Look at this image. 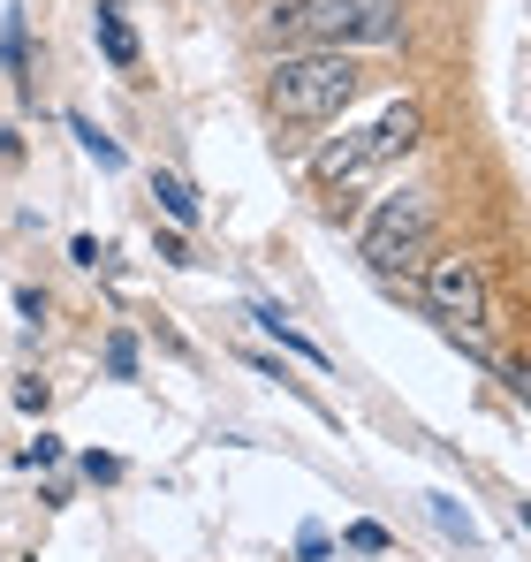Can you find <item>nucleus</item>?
Returning <instances> with one entry per match:
<instances>
[{
    "instance_id": "11",
    "label": "nucleus",
    "mask_w": 531,
    "mask_h": 562,
    "mask_svg": "<svg viewBox=\"0 0 531 562\" xmlns=\"http://www.w3.org/2000/svg\"><path fill=\"white\" fill-rule=\"evenodd\" d=\"M106 373H114V380L137 373V342H129V335H106Z\"/></svg>"
},
{
    "instance_id": "16",
    "label": "nucleus",
    "mask_w": 531,
    "mask_h": 562,
    "mask_svg": "<svg viewBox=\"0 0 531 562\" xmlns=\"http://www.w3.org/2000/svg\"><path fill=\"white\" fill-rule=\"evenodd\" d=\"M54 457H61V441H54V434H38V441L23 449V464H54Z\"/></svg>"
},
{
    "instance_id": "5",
    "label": "nucleus",
    "mask_w": 531,
    "mask_h": 562,
    "mask_svg": "<svg viewBox=\"0 0 531 562\" xmlns=\"http://www.w3.org/2000/svg\"><path fill=\"white\" fill-rule=\"evenodd\" d=\"M426 304L448 335H478L486 327V274L471 251H433L426 259Z\"/></svg>"
},
{
    "instance_id": "14",
    "label": "nucleus",
    "mask_w": 531,
    "mask_h": 562,
    "mask_svg": "<svg viewBox=\"0 0 531 562\" xmlns=\"http://www.w3.org/2000/svg\"><path fill=\"white\" fill-rule=\"evenodd\" d=\"M433 509H441V525H448V532H463V540H471V517H463V509H455L448 494H433Z\"/></svg>"
},
{
    "instance_id": "15",
    "label": "nucleus",
    "mask_w": 531,
    "mask_h": 562,
    "mask_svg": "<svg viewBox=\"0 0 531 562\" xmlns=\"http://www.w3.org/2000/svg\"><path fill=\"white\" fill-rule=\"evenodd\" d=\"M15 312H23V319L38 327V319H46V296H38V289H15Z\"/></svg>"
},
{
    "instance_id": "6",
    "label": "nucleus",
    "mask_w": 531,
    "mask_h": 562,
    "mask_svg": "<svg viewBox=\"0 0 531 562\" xmlns=\"http://www.w3.org/2000/svg\"><path fill=\"white\" fill-rule=\"evenodd\" d=\"M152 198H160V213H168L176 228H197V221H205V205H197V190L182 183V176H168V168H152Z\"/></svg>"
},
{
    "instance_id": "8",
    "label": "nucleus",
    "mask_w": 531,
    "mask_h": 562,
    "mask_svg": "<svg viewBox=\"0 0 531 562\" xmlns=\"http://www.w3.org/2000/svg\"><path fill=\"white\" fill-rule=\"evenodd\" d=\"M251 319H259V327H266V335H273V342H281V350H296L304 366H327V350H319V342H304V335L289 327V312H281V304H259Z\"/></svg>"
},
{
    "instance_id": "12",
    "label": "nucleus",
    "mask_w": 531,
    "mask_h": 562,
    "mask_svg": "<svg viewBox=\"0 0 531 562\" xmlns=\"http://www.w3.org/2000/svg\"><path fill=\"white\" fill-rule=\"evenodd\" d=\"M342 540H350L357 555H387V532H380V525H350Z\"/></svg>"
},
{
    "instance_id": "3",
    "label": "nucleus",
    "mask_w": 531,
    "mask_h": 562,
    "mask_svg": "<svg viewBox=\"0 0 531 562\" xmlns=\"http://www.w3.org/2000/svg\"><path fill=\"white\" fill-rule=\"evenodd\" d=\"M418 130H426V114L410 106V99H387L380 106V122H364V130H342L335 145H319V160H312V183L319 190H357L372 168H387L395 153H410L418 145Z\"/></svg>"
},
{
    "instance_id": "17",
    "label": "nucleus",
    "mask_w": 531,
    "mask_h": 562,
    "mask_svg": "<svg viewBox=\"0 0 531 562\" xmlns=\"http://www.w3.org/2000/svg\"><path fill=\"white\" fill-rule=\"evenodd\" d=\"M84 479H99V486H106V479H122V457H84Z\"/></svg>"
},
{
    "instance_id": "2",
    "label": "nucleus",
    "mask_w": 531,
    "mask_h": 562,
    "mask_svg": "<svg viewBox=\"0 0 531 562\" xmlns=\"http://www.w3.org/2000/svg\"><path fill=\"white\" fill-rule=\"evenodd\" d=\"M364 92L357 54H327V46H296L266 61V106L281 122H335L350 99Z\"/></svg>"
},
{
    "instance_id": "7",
    "label": "nucleus",
    "mask_w": 531,
    "mask_h": 562,
    "mask_svg": "<svg viewBox=\"0 0 531 562\" xmlns=\"http://www.w3.org/2000/svg\"><path fill=\"white\" fill-rule=\"evenodd\" d=\"M99 46L114 69H137V31L122 23V0H99Z\"/></svg>"
},
{
    "instance_id": "10",
    "label": "nucleus",
    "mask_w": 531,
    "mask_h": 562,
    "mask_svg": "<svg viewBox=\"0 0 531 562\" xmlns=\"http://www.w3.org/2000/svg\"><path fill=\"white\" fill-rule=\"evenodd\" d=\"M69 130H77V145H84V153H91V160H99V168H122V145H114L106 130H91L84 114H69Z\"/></svg>"
},
{
    "instance_id": "13",
    "label": "nucleus",
    "mask_w": 531,
    "mask_h": 562,
    "mask_svg": "<svg viewBox=\"0 0 531 562\" xmlns=\"http://www.w3.org/2000/svg\"><path fill=\"white\" fill-rule=\"evenodd\" d=\"M501 380H509V395L531 411V358H509V366H501Z\"/></svg>"
},
{
    "instance_id": "1",
    "label": "nucleus",
    "mask_w": 531,
    "mask_h": 562,
    "mask_svg": "<svg viewBox=\"0 0 531 562\" xmlns=\"http://www.w3.org/2000/svg\"><path fill=\"white\" fill-rule=\"evenodd\" d=\"M266 38H304V46H327V54L403 46V0H273Z\"/></svg>"
},
{
    "instance_id": "4",
    "label": "nucleus",
    "mask_w": 531,
    "mask_h": 562,
    "mask_svg": "<svg viewBox=\"0 0 531 562\" xmlns=\"http://www.w3.org/2000/svg\"><path fill=\"white\" fill-rule=\"evenodd\" d=\"M357 259L380 281L426 267V259H433V198H426V190H387V198L372 205L364 236H357Z\"/></svg>"
},
{
    "instance_id": "9",
    "label": "nucleus",
    "mask_w": 531,
    "mask_h": 562,
    "mask_svg": "<svg viewBox=\"0 0 531 562\" xmlns=\"http://www.w3.org/2000/svg\"><path fill=\"white\" fill-rule=\"evenodd\" d=\"M0 54H8V69H15V85L31 92V31H23V15H8V23H0Z\"/></svg>"
}]
</instances>
